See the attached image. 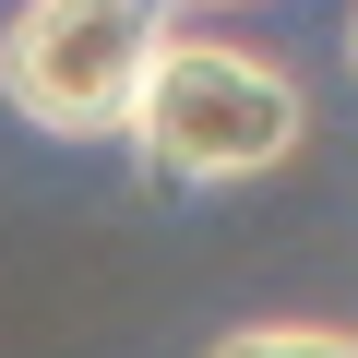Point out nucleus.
Returning a JSON list of instances; mask_svg holds the SVG:
<instances>
[{
	"label": "nucleus",
	"mask_w": 358,
	"mask_h": 358,
	"mask_svg": "<svg viewBox=\"0 0 358 358\" xmlns=\"http://www.w3.org/2000/svg\"><path fill=\"white\" fill-rule=\"evenodd\" d=\"M120 131L143 143V167H155V179L215 192V179H263V167H287V155H299V131H310V108H299V84H287L275 60H251V48L167 36Z\"/></svg>",
	"instance_id": "obj_1"
},
{
	"label": "nucleus",
	"mask_w": 358,
	"mask_h": 358,
	"mask_svg": "<svg viewBox=\"0 0 358 358\" xmlns=\"http://www.w3.org/2000/svg\"><path fill=\"white\" fill-rule=\"evenodd\" d=\"M155 48H167V0H24L0 24V96L48 143H96L131 120Z\"/></svg>",
	"instance_id": "obj_2"
},
{
	"label": "nucleus",
	"mask_w": 358,
	"mask_h": 358,
	"mask_svg": "<svg viewBox=\"0 0 358 358\" xmlns=\"http://www.w3.org/2000/svg\"><path fill=\"white\" fill-rule=\"evenodd\" d=\"M203 358H358V334H346V322H239V334H215Z\"/></svg>",
	"instance_id": "obj_3"
},
{
	"label": "nucleus",
	"mask_w": 358,
	"mask_h": 358,
	"mask_svg": "<svg viewBox=\"0 0 358 358\" xmlns=\"http://www.w3.org/2000/svg\"><path fill=\"white\" fill-rule=\"evenodd\" d=\"M346 60H358V13H346Z\"/></svg>",
	"instance_id": "obj_4"
},
{
	"label": "nucleus",
	"mask_w": 358,
	"mask_h": 358,
	"mask_svg": "<svg viewBox=\"0 0 358 358\" xmlns=\"http://www.w3.org/2000/svg\"><path fill=\"white\" fill-rule=\"evenodd\" d=\"M167 13H179V0H167ZM203 13H227V0H203Z\"/></svg>",
	"instance_id": "obj_5"
}]
</instances>
